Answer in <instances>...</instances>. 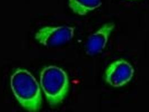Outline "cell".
Segmentation results:
<instances>
[{
    "instance_id": "cell-3",
    "label": "cell",
    "mask_w": 149,
    "mask_h": 112,
    "mask_svg": "<svg viewBox=\"0 0 149 112\" xmlns=\"http://www.w3.org/2000/svg\"><path fill=\"white\" fill-rule=\"evenodd\" d=\"M74 28L68 26H46L38 31L35 38L42 45L56 47L70 41L74 35Z\"/></svg>"
},
{
    "instance_id": "cell-6",
    "label": "cell",
    "mask_w": 149,
    "mask_h": 112,
    "mask_svg": "<svg viewBox=\"0 0 149 112\" xmlns=\"http://www.w3.org/2000/svg\"><path fill=\"white\" fill-rule=\"evenodd\" d=\"M101 0H69V6L74 13L85 15L100 7Z\"/></svg>"
},
{
    "instance_id": "cell-5",
    "label": "cell",
    "mask_w": 149,
    "mask_h": 112,
    "mask_svg": "<svg viewBox=\"0 0 149 112\" xmlns=\"http://www.w3.org/2000/svg\"><path fill=\"white\" fill-rule=\"evenodd\" d=\"M114 28L113 23L106 24L90 36L86 45V53L94 55L101 52L107 43L108 38Z\"/></svg>"
},
{
    "instance_id": "cell-2",
    "label": "cell",
    "mask_w": 149,
    "mask_h": 112,
    "mask_svg": "<svg viewBox=\"0 0 149 112\" xmlns=\"http://www.w3.org/2000/svg\"><path fill=\"white\" fill-rule=\"evenodd\" d=\"M40 82L47 100L51 105L60 104L67 95L69 89L68 77L60 67L49 66L43 68Z\"/></svg>"
},
{
    "instance_id": "cell-1",
    "label": "cell",
    "mask_w": 149,
    "mask_h": 112,
    "mask_svg": "<svg viewBox=\"0 0 149 112\" xmlns=\"http://www.w3.org/2000/svg\"><path fill=\"white\" fill-rule=\"evenodd\" d=\"M11 88L19 103L29 112H37L42 105L39 83L28 70L17 68L11 77Z\"/></svg>"
},
{
    "instance_id": "cell-4",
    "label": "cell",
    "mask_w": 149,
    "mask_h": 112,
    "mask_svg": "<svg viewBox=\"0 0 149 112\" xmlns=\"http://www.w3.org/2000/svg\"><path fill=\"white\" fill-rule=\"evenodd\" d=\"M134 69L132 65L124 60H118L112 63L105 71V80L112 86L120 87L132 78Z\"/></svg>"
}]
</instances>
